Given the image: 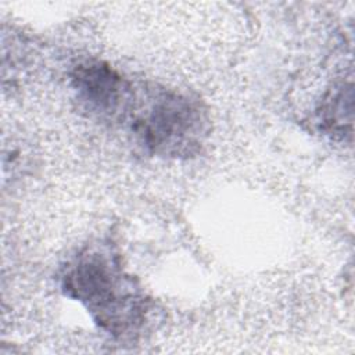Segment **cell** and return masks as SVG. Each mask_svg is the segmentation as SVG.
<instances>
[{
  "label": "cell",
  "instance_id": "6da1fadb",
  "mask_svg": "<svg viewBox=\"0 0 355 355\" xmlns=\"http://www.w3.org/2000/svg\"><path fill=\"white\" fill-rule=\"evenodd\" d=\"M61 288L116 338L140 336L148 322L150 298L123 270L119 255L107 244L89 245L72 258L64 268Z\"/></svg>",
  "mask_w": 355,
  "mask_h": 355
},
{
  "label": "cell",
  "instance_id": "7a4b0ae2",
  "mask_svg": "<svg viewBox=\"0 0 355 355\" xmlns=\"http://www.w3.org/2000/svg\"><path fill=\"white\" fill-rule=\"evenodd\" d=\"M135 89L121 123L143 148L164 157H187L200 148L207 119L196 100L159 87Z\"/></svg>",
  "mask_w": 355,
  "mask_h": 355
},
{
  "label": "cell",
  "instance_id": "3957f363",
  "mask_svg": "<svg viewBox=\"0 0 355 355\" xmlns=\"http://www.w3.org/2000/svg\"><path fill=\"white\" fill-rule=\"evenodd\" d=\"M72 86L83 107L100 119L119 122L133 83L101 61L79 64L72 73Z\"/></svg>",
  "mask_w": 355,
  "mask_h": 355
}]
</instances>
